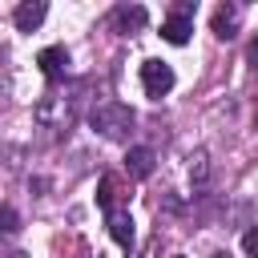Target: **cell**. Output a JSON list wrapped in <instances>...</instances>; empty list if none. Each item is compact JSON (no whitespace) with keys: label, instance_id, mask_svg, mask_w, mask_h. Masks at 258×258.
Listing matches in <instances>:
<instances>
[{"label":"cell","instance_id":"1","mask_svg":"<svg viewBox=\"0 0 258 258\" xmlns=\"http://www.w3.org/2000/svg\"><path fill=\"white\" fill-rule=\"evenodd\" d=\"M81 93H85V85H69L64 93L52 89L48 97H40V105H36V121H40L44 129H69V125L77 121Z\"/></svg>","mask_w":258,"mask_h":258},{"label":"cell","instance_id":"2","mask_svg":"<svg viewBox=\"0 0 258 258\" xmlns=\"http://www.w3.org/2000/svg\"><path fill=\"white\" fill-rule=\"evenodd\" d=\"M89 121H93V129H97L101 137L125 141V137L133 133V125H137V113H133L129 105H121V101H101V105L89 113Z\"/></svg>","mask_w":258,"mask_h":258},{"label":"cell","instance_id":"3","mask_svg":"<svg viewBox=\"0 0 258 258\" xmlns=\"http://www.w3.org/2000/svg\"><path fill=\"white\" fill-rule=\"evenodd\" d=\"M141 89H145V97L161 101L173 89V69L165 60H141Z\"/></svg>","mask_w":258,"mask_h":258},{"label":"cell","instance_id":"4","mask_svg":"<svg viewBox=\"0 0 258 258\" xmlns=\"http://www.w3.org/2000/svg\"><path fill=\"white\" fill-rule=\"evenodd\" d=\"M189 4H177V12L169 16V20H161V40H169V44H185L189 40V32H194V20H189Z\"/></svg>","mask_w":258,"mask_h":258},{"label":"cell","instance_id":"5","mask_svg":"<svg viewBox=\"0 0 258 258\" xmlns=\"http://www.w3.org/2000/svg\"><path fill=\"white\" fill-rule=\"evenodd\" d=\"M36 64H40V73L56 85V81L69 73V48H64V44H48V48L36 52Z\"/></svg>","mask_w":258,"mask_h":258},{"label":"cell","instance_id":"6","mask_svg":"<svg viewBox=\"0 0 258 258\" xmlns=\"http://www.w3.org/2000/svg\"><path fill=\"white\" fill-rule=\"evenodd\" d=\"M109 20H113V28H117V32H125V36H129V32L145 28L149 12H145L141 4H121V8H113V16H109Z\"/></svg>","mask_w":258,"mask_h":258},{"label":"cell","instance_id":"7","mask_svg":"<svg viewBox=\"0 0 258 258\" xmlns=\"http://www.w3.org/2000/svg\"><path fill=\"white\" fill-rule=\"evenodd\" d=\"M153 149L149 145H133L129 153H125V169H129V177H137V181H145L149 173H153Z\"/></svg>","mask_w":258,"mask_h":258},{"label":"cell","instance_id":"8","mask_svg":"<svg viewBox=\"0 0 258 258\" xmlns=\"http://www.w3.org/2000/svg\"><path fill=\"white\" fill-rule=\"evenodd\" d=\"M238 16H242L238 4H222V8L214 12V36H218V40H234V36H238Z\"/></svg>","mask_w":258,"mask_h":258},{"label":"cell","instance_id":"9","mask_svg":"<svg viewBox=\"0 0 258 258\" xmlns=\"http://www.w3.org/2000/svg\"><path fill=\"white\" fill-rule=\"evenodd\" d=\"M105 226H109V238L117 242V246H133V218L125 214V210H113V214H105Z\"/></svg>","mask_w":258,"mask_h":258},{"label":"cell","instance_id":"10","mask_svg":"<svg viewBox=\"0 0 258 258\" xmlns=\"http://www.w3.org/2000/svg\"><path fill=\"white\" fill-rule=\"evenodd\" d=\"M44 12H48V8H44L40 0H24V4H16V12H12V24H16L20 32H32V28L44 20Z\"/></svg>","mask_w":258,"mask_h":258},{"label":"cell","instance_id":"11","mask_svg":"<svg viewBox=\"0 0 258 258\" xmlns=\"http://www.w3.org/2000/svg\"><path fill=\"white\" fill-rule=\"evenodd\" d=\"M117 189H121V185H117V177H113V173H105V177H101V185H97V206H101L105 214H113V210H117Z\"/></svg>","mask_w":258,"mask_h":258},{"label":"cell","instance_id":"12","mask_svg":"<svg viewBox=\"0 0 258 258\" xmlns=\"http://www.w3.org/2000/svg\"><path fill=\"white\" fill-rule=\"evenodd\" d=\"M242 250H246V254H250V258H258V226H254V230H246V234H242Z\"/></svg>","mask_w":258,"mask_h":258},{"label":"cell","instance_id":"13","mask_svg":"<svg viewBox=\"0 0 258 258\" xmlns=\"http://www.w3.org/2000/svg\"><path fill=\"white\" fill-rule=\"evenodd\" d=\"M0 218H4V234H16V230H20V218H16V210H12V206H4V214H0Z\"/></svg>","mask_w":258,"mask_h":258},{"label":"cell","instance_id":"14","mask_svg":"<svg viewBox=\"0 0 258 258\" xmlns=\"http://www.w3.org/2000/svg\"><path fill=\"white\" fill-rule=\"evenodd\" d=\"M246 60H250V64H254V69H258V36H254V40H250V48H246Z\"/></svg>","mask_w":258,"mask_h":258},{"label":"cell","instance_id":"15","mask_svg":"<svg viewBox=\"0 0 258 258\" xmlns=\"http://www.w3.org/2000/svg\"><path fill=\"white\" fill-rule=\"evenodd\" d=\"M210 258H230V254H222V250H218V254H210Z\"/></svg>","mask_w":258,"mask_h":258},{"label":"cell","instance_id":"16","mask_svg":"<svg viewBox=\"0 0 258 258\" xmlns=\"http://www.w3.org/2000/svg\"><path fill=\"white\" fill-rule=\"evenodd\" d=\"M12 258H24V254H12Z\"/></svg>","mask_w":258,"mask_h":258},{"label":"cell","instance_id":"17","mask_svg":"<svg viewBox=\"0 0 258 258\" xmlns=\"http://www.w3.org/2000/svg\"><path fill=\"white\" fill-rule=\"evenodd\" d=\"M173 258H181V254H173Z\"/></svg>","mask_w":258,"mask_h":258}]
</instances>
